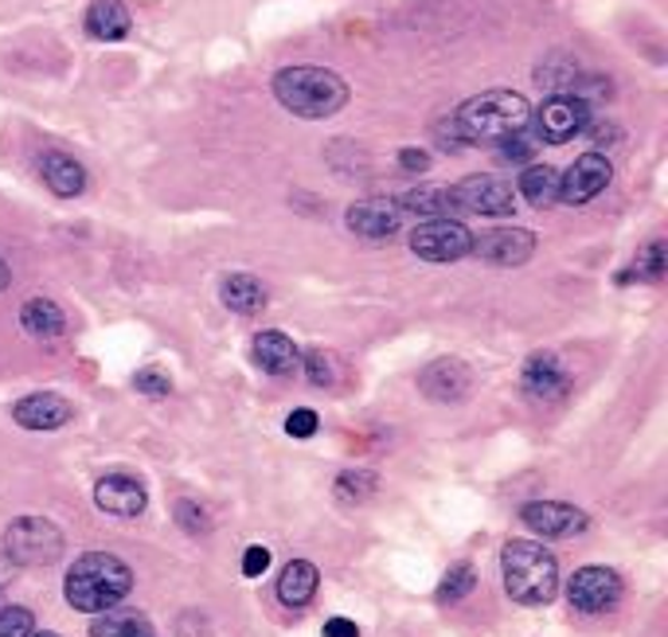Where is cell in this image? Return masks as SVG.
<instances>
[{
    "instance_id": "d6a6232c",
    "label": "cell",
    "mask_w": 668,
    "mask_h": 637,
    "mask_svg": "<svg viewBox=\"0 0 668 637\" xmlns=\"http://www.w3.org/2000/svg\"><path fill=\"white\" fill-rule=\"evenodd\" d=\"M176 520H180V528H184V532H191V536H199V532H207V528H212L207 512L199 509V504H191V501H176Z\"/></svg>"
},
{
    "instance_id": "9a60e30c",
    "label": "cell",
    "mask_w": 668,
    "mask_h": 637,
    "mask_svg": "<svg viewBox=\"0 0 668 637\" xmlns=\"http://www.w3.org/2000/svg\"><path fill=\"white\" fill-rule=\"evenodd\" d=\"M12 419L24 431H59V427H67L75 419V406L71 399L56 395V391H32V395L12 403Z\"/></svg>"
},
{
    "instance_id": "3957f363",
    "label": "cell",
    "mask_w": 668,
    "mask_h": 637,
    "mask_svg": "<svg viewBox=\"0 0 668 637\" xmlns=\"http://www.w3.org/2000/svg\"><path fill=\"white\" fill-rule=\"evenodd\" d=\"M504 590L520 606H548L559 595V564L543 543L509 540L501 551Z\"/></svg>"
},
{
    "instance_id": "1f68e13d",
    "label": "cell",
    "mask_w": 668,
    "mask_h": 637,
    "mask_svg": "<svg viewBox=\"0 0 668 637\" xmlns=\"http://www.w3.org/2000/svg\"><path fill=\"white\" fill-rule=\"evenodd\" d=\"M32 634V610L24 606H0V637H28Z\"/></svg>"
},
{
    "instance_id": "7402d4cb",
    "label": "cell",
    "mask_w": 668,
    "mask_h": 637,
    "mask_svg": "<svg viewBox=\"0 0 668 637\" xmlns=\"http://www.w3.org/2000/svg\"><path fill=\"white\" fill-rule=\"evenodd\" d=\"M20 325H24V333L36 336V341H56L67 329V317L51 297H28V302L20 305Z\"/></svg>"
},
{
    "instance_id": "e575fe53",
    "label": "cell",
    "mask_w": 668,
    "mask_h": 637,
    "mask_svg": "<svg viewBox=\"0 0 668 637\" xmlns=\"http://www.w3.org/2000/svg\"><path fill=\"white\" fill-rule=\"evenodd\" d=\"M134 388L145 391V395H168V391H173V380H168L160 367H141V372L134 375Z\"/></svg>"
},
{
    "instance_id": "f35d334b",
    "label": "cell",
    "mask_w": 668,
    "mask_h": 637,
    "mask_svg": "<svg viewBox=\"0 0 668 637\" xmlns=\"http://www.w3.org/2000/svg\"><path fill=\"white\" fill-rule=\"evenodd\" d=\"M9 282H12V274H9V266H4V258H0V290L9 286Z\"/></svg>"
},
{
    "instance_id": "836d02e7",
    "label": "cell",
    "mask_w": 668,
    "mask_h": 637,
    "mask_svg": "<svg viewBox=\"0 0 668 637\" xmlns=\"http://www.w3.org/2000/svg\"><path fill=\"white\" fill-rule=\"evenodd\" d=\"M286 434H289V439H313V434H317V411H310V406H297V411H289Z\"/></svg>"
},
{
    "instance_id": "4316f807",
    "label": "cell",
    "mask_w": 668,
    "mask_h": 637,
    "mask_svg": "<svg viewBox=\"0 0 668 637\" xmlns=\"http://www.w3.org/2000/svg\"><path fill=\"white\" fill-rule=\"evenodd\" d=\"M403 212H419L426 219H438V216H450V207H445V188H414L406 192L403 199H395Z\"/></svg>"
},
{
    "instance_id": "ffe728a7",
    "label": "cell",
    "mask_w": 668,
    "mask_h": 637,
    "mask_svg": "<svg viewBox=\"0 0 668 637\" xmlns=\"http://www.w3.org/2000/svg\"><path fill=\"white\" fill-rule=\"evenodd\" d=\"M87 36L90 40H102V43H118L129 36V28H134V17H129V9L121 4V0H95L87 9Z\"/></svg>"
},
{
    "instance_id": "74e56055",
    "label": "cell",
    "mask_w": 668,
    "mask_h": 637,
    "mask_svg": "<svg viewBox=\"0 0 668 637\" xmlns=\"http://www.w3.org/2000/svg\"><path fill=\"white\" fill-rule=\"evenodd\" d=\"M325 637H360V626L348 618H328L325 621Z\"/></svg>"
},
{
    "instance_id": "5bb4252c",
    "label": "cell",
    "mask_w": 668,
    "mask_h": 637,
    "mask_svg": "<svg viewBox=\"0 0 668 637\" xmlns=\"http://www.w3.org/2000/svg\"><path fill=\"white\" fill-rule=\"evenodd\" d=\"M344 224H348V232L360 235V239H391V235L403 227V207L383 196L360 199V204L348 207Z\"/></svg>"
},
{
    "instance_id": "7a4b0ae2",
    "label": "cell",
    "mask_w": 668,
    "mask_h": 637,
    "mask_svg": "<svg viewBox=\"0 0 668 637\" xmlns=\"http://www.w3.org/2000/svg\"><path fill=\"white\" fill-rule=\"evenodd\" d=\"M274 98L286 106L294 118H333L348 102V82L325 67H282L271 82Z\"/></svg>"
},
{
    "instance_id": "2e32d148",
    "label": "cell",
    "mask_w": 668,
    "mask_h": 637,
    "mask_svg": "<svg viewBox=\"0 0 668 637\" xmlns=\"http://www.w3.org/2000/svg\"><path fill=\"white\" fill-rule=\"evenodd\" d=\"M520 388L532 399L551 403V399H563L571 391V372L556 352H532L524 360V372H520Z\"/></svg>"
},
{
    "instance_id": "ac0fdd59",
    "label": "cell",
    "mask_w": 668,
    "mask_h": 637,
    "mask_svg": "<svg viewBox=\"0 0 668 637\" xmlns=\"http://www.w3.org/2000/svg\"><path fill=\"white\" fill-rule=\"evenodd\" d=\"M250 356H255V364L263 367L266 375H289L297 364H302V352H297V344L289 341L286 333H278V329H266V333H258L255 341H250Z\"/></svg>"
},
{
    "instance_id": "4fadbf2b",
    "label": "cell",
    "mask_w": 668,
    "mask_h": 637,
    "mask_svg": "<svg viewBox=\"0 0 668 637\" xmlns=\"http://www.w3.org/2000/svg\"><path fill=\"white\" fill-rule=\"evenodd\" d=\"M473 388V372L458 356H442L419 372V391L434 403H458Z\"/></svg>"
},
{
    "instance_id": "52a82bcc",
    "label": "cell",
    "mask_w": 668,
    "mask_h": 637,
    "mask_svg": "<svg viewBox=\"0 0 668 637\" xmlns=\"http://www.w3.org/2000/svg\"><path fill=\"white\" fill-rule=\"evenodd\" d=\"M411 251L426 263H458L473 251V232L462 224V219L438 216V219H422L411 232Z\"/></svg>"
},
{
    "instance_id": "7c38bea8",
    "label": "cell",
    "mask_w": 668,
    "mask_h": 637,
    "mask_svg": "<svg viewBox=\"0 0 668 637\" xmlns=\"http://www.w3.org/2000/svg\"><path fill=\"white\" fill-rule=\"evenodd\" d=\"M470 255L485 258L493 266H520L536 255V235L524 227H493L485 235H473Z\"/></svg>"
},
{
    "instance_id": "ba28073f",
    "label": "cell",
    "mask_w": 668,
    "mask_h": 637,
    "mask_svg": "<svg viewBox=\"0 0 668 637\" xmlns=\"http://www.w3.org/2000/svg\"><path fill=\"white\" fill-rule=\"evenodd\" d=\"M582 129H590V110L579 95H551L536 114V141L567 145Z\"/></svg>"
},
{
    "instance_id": "603a6c76",
    "label": "cell",
    "mask_w": 668,
    "mask_h": 637,
    "mask_svg": "<svg viewBox=\"0 0 668 637\" xmlns=\"http://www.w3.org/2000/svg\"><path fill=\"white\" fill-rule=\"evenodd\" d=\"M219 297H223V305L232 313H239V317H255V313L266 305L263 282L250 278V274H227L219 286Z\"/></svg>"
},
{
    "instance_id": "cb8c5ba5",
    "label": "cell",
    "mask_w": 668,
    "mask_h": 637,
    "mask_svg": "<svg viewBox=\"0 0 668 637\" xmlns=\"http://www.w3.org/2000/svg\"><path fill=\"white\" fill-rule=\"evenodd\" d=\"M517 192L532 207H551L559 199V173L551 165H524L517 180Z\"/></svg>"
},
{
    "instance_id": "8992f818",
    "label": "cell",
    "mask_w": 668,
    "mask_h": 637,
    "mask_svg": "<svg viewBox=\"0 0 668 637\" xmlns=\"http://www.w3.org/2000/svg\"><path fill=\"white\" fill-rule=\"evenodd\" d=\"M4 556L17 567H51L63 556L67 540L48 517H17L4 528Z\"/></svg>"
},
{
    "instance_id": "484cf974",
    "label": "cell",
    "mask_w": 668,
    "mask_h": 637,
    "mask_svg": "<svg viewBox=\"0 0 668 637\" xmlns=\"http://www.w3.org/2000/svg\"><path fill=\"white\" fill-rule=\"evenodd\" d=\"M375 486H380V478H375L372 470H344L341 478H336L333 493H336V501L352 509V504H364L367 497L375 493Z\"/></svg>"
},
{
    "instance_id": "f1b7e54d",
    "label": "cell",
    "mask_w": 668,
    "mask_h": 637,
    "mask_svg": "<svg viewBox=\"0 0 668 637\" xmlns=\"http://www.w3.org/2000/svg\"><path fill=\"white\" fill-rule=\"evenodd\" d=\"M633 274L637 278H645V282H660L665 278V243H649V247L641 251V258H637V266L629 274H621L618 282H633Z\"/></svg>"
},
{
    "instance_id": "8fae6325",
    "label": "cell",
    "mask_w": 668,
    "mask_h": 637,
    "mask_svg": "<svg viewBox=\"0 0 668 637\" xmlns=\"http://www.w3.org/2000/svg\"><path fill=\"white\" fill-rule=\"evenodd\" d=\"M520 525L540 540H571L587 528V512L563 501H528L520 509Z\"/></svg>"
},
{
    "instance_id": "e0dca14e",
    "label": "cell",
    "mask_w": 668,
    "mask_h": 637,
    "mask_svg": "<svg viewBox=\"0 0 668 637\" xmlns=\"http://www.w3.org/2000/svg\"><path fill=\"white\" fill-rule=\"evenodd\" d=\"M95 504L102 512H110V517L134 520L149 509V493H145L141 481L129 478V473H106L95 486Z\"/></svg>"
},
{
    "instance_id": "83f0119b",
    "label": "cell",
    "mask_w": 668,
    "mask_h": 637,
    "mask_svg": "<svg viewBox=\"0 0 668 637\" xmlns=\"http://www.w3.org/2000/svg\"><path fill=\"white\" fill-rule=\"evenodd\" d=\"M473 587H478V571H473V564H454L450 571H445V579L438 582V602H462Z\"/></svg>"
},
{
    "instance_id": "277c9868",
    "label": "cell",
    "mask_w": 668,
    "mask_h": 637,
    "mask_svg": "<svg viewBox=\"0 0 668 637\" xmlns=\"http://www.w3.org/2000/svg\"><path fill=\"white\" fill-rule=\"evenodd\" d=\"M528 98L524 95H512V90H481L478 98L458 106L454 129L462 134L465 145H481V141H501L509 134H520L528 129Z\"/></svg>"
},
{
    "instance_id": "d4e9b609",
    "label": "cell",
    "mask_w": 668,
    "mask_h": 637,
    "mask_svg": "<svg viewBox=\"0 0 668 637\" xmlns=\"http://www.w3.org/2000/svg\"><path fill=\"white\" fill-rule=\"evenodd\" d=\"M90 637H153V626L137 610H102L90 621Z\"/></svg>"
},
{
    "instance_id": "5b68a950",
    "label": "cell",
    "mask_w": 668,
    "mask_h": 637,
    "mask_svg": "<svg viewBox=\"0 0 668 637\" xmlns=\"http://www.w3.org/2000/svg\"><path fill=\"white\" fill-rule=\"evenodd\" d=\"M445 207L450 216H485V219H509L517 216V188L504 184L501 176H465L454 188H445Z\"/></svg>"
},
{
    "instance_id": "8d00e7d4",
    "label": "cell",
    "mask_w": 668,
    "mask_h": 637,
    "mask_svg": "<svg viewBox=\"0 0 668 637\" xmlns=\"http://www.w3.org/2000/svg\"><path fill=\"white\" fill-rule=\"evenodd\" d=\"M399 168H403V173H426L430 157L422 149H403L399 153Z\"/></svg>"
},
{
    "instance_id": "d590c367",
    "label": "cell",
    "mask_w": 668,
    "mask_h": 637,
    "mask_svg": "<svg viewBox=\"0 0 668 637\" xmlns=\"http://www.w3.org/2000/svg\"><path fill=\"white\" fill-rule=\"evenodd\" d=\"M266 567H271V551H266L263 543H250V548L243 551V575H247V579H263Z\"/></svg>"
},
{
    "instance_id": "44dd1931",
    "label": "cell",
    "mask_w": 668,
    "mask_h": 637,
    "mask_svg": "<svg viewBox=\"0 0 668 637\" xmlns=\"http://www.w3.org/2000/svg\"><path fill=\"white\" fill-rule=\"evenodd\" d=\"M317 587H321L317 567H313L310 559H294V564H286V571H282V579H278V598H282V606H289V610H302V606L313 602Z\"/></svg>"
},
{
    "instance_id": "6da1fadb",
    "label": "cell",
    "mask_w": 668,
    "mask_h": 637,
    "mask_svg": "<svg viewBox=\"0 0 668 637\" xmlns=\"http://www.w3.org/2000/svg\"><path fill=\"white\" fill-rule=\"evenodd\" d=\"M129 590H134V571H129L126 559L110 556V551L79 556L63 579V598L82 614L114 610Z\"/></svg>"
},
{
    "instance_id": "d6986e66",
    "label": "cell",
    "mask_w": 668,
    "mask_h": 637,
    "mask_svg": "<svg viewBox=\"0 0 668 637\" xmlns=\"http://www.w3.org/2000/svg\"><path fill=\"white\" fill-rule=\"evenodd\" d=\"M40 176H43V184L63 199L82 196V188H87V168L59 149L40 153Z\"/></svg>"
},
{
    "instance_id": "30bf717a",
    "label": "cell",
    "mask_w": 668,
    "mask_h": 637,
    "mask_svg": "<svg viewBox=\"0 0 668 637\" xmlns=\"http://www.w3.org/2000/svg\"><path fill=\"white\" fill-rule=\"evenodd\" d=\"M610 180H613L610 157L598 153V149H590V153H582V157L574 160L563 176H559V199H563V204H590L595 196H602Z\"/></svg>"
},
{
    "instance_id": "f546056e",
    "label": "cell",
    "mask_w": 668,
    "mask_h": 637,
    "mask_svg": "<svg viewBox=\"0 0 668 637\" xmlns=\"http://www.w3.org/2000/svg\"><path fill=\"white\" fill-rule=\"evenodd\" d=\"M501 157L509 160V165H532L536 149H540V141H536V134H528V129H520V134H509L501 137Z\"/></svg>"
},
{
    "instance_id": "4dcf8cb0",
    "label": "cell",
    "mask_w": 668,
    "mask_h": 637,
    "mask_svg": "<svg viewBox=\"0 0 668 637\" xmlns=\"http://www.w3.org/2000/svg\"><path fill=\"white\" fill-rule=\"evenodd\" d=\"M302 364H305V375H310L313 388H333L336 383V360L328 356V352H321V349L305 352Z\"/></svg>"
},
{
    "instance_id": "9c48e42d",
    "label": "cell",
    "mask_w": 668,
    "mask_h": 637,
    "mask_svg": "<svg viewBox=\"0 0 668 637\" xmlns=\"http://www.w3.org/2000/svg\"><path fill=\"white\" fill-rule=\"evenodd\" d=\"M567 598L579 614H610L621 602V579L610 567H579L574 579L567 582Z\"/></svg>"
},
{
    "instance_id": "ab89813d",
    "label": "cell",
    "mask_w": 668,
    "mask_h": 637,
    "mask_svg": "<svg viewBox=\"0 0 668 637\" xmlns=\"http://www.w3.org/2000/svg\"><path fill=\"white\" fill-rule=\"evenodd\" d=\"M28 637H59V634H56V629H43V634H36V629H32Z\"/></svg>"
}]
</instances>
